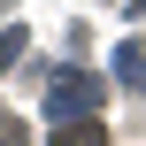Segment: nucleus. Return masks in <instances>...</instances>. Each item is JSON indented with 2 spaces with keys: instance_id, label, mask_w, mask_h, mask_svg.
Listing matches in <instances>:
<instances>
[{
  "instance_id": "f257e3e1",
  "label": "nucleus",
  "mask_w": 146,
  "mask_h": 146,
  "mask_svg": "<svg viewBox=\"0 0 146 146\" xmlns=\"http://www.w3.org/2000/svg\"><path fill=\"white\" fill-rule=\"evenodd\" d=\"M46 108H54V123H69V115H92V108H100V77H85V69H62V77H54V92H46Z\"/></svg>"
},
{
  "instance_id": "7ed1b4c3",
  "label": "nucleus",
  "mask_w": 146,
  "mask_h": 146,
  "mask_svg": "<svg viewBox=\"0 0 146 146\" xmlns=\"http://www.w3.org/2000/svg\"><path fill=\"white\" fill-rule=\"evenodd\" d=\"M54 146H108V139H100V123L85 115V123H62V131H54Z\"/></svg>"
},
{
  "instance_id": "39448f33",
  "label": "nucleus",
  "mask_w": 146,
  "mask_h": 146,
  "mask_svg": "<svg viewBox=\"0 0 146 146\" xmlns=\"http://www.w3.org/2000/svg\"><path fill=\"white\" fill-rule=\"evenodd\" d=\"M23 46H31V38H23V23H15V31H0V69H15V54H23Z\"/></svg>"
},
{
  "instance_id": "20e7f679",
  "label": "nucleus",
  "mask_w": 146,
  "mask_h": 146,
  "mask_svg": "<svg viewBox=\"0 0 146 146\" xmlns=\"http://www.w3.org/2000/svg\"><path fill=\"white\" fill-rule=\"evenodd\" d=\"M0 146H31V131H23V115H8V100H0Z\"/></svg>"
},
{
  "instance_id": "f03ea898",
  "label": "nucleus",
  "mask_w": 146,
  "mask_h": 146,
  "mask_svg": "<svg viewBox=\"0 0 146 146\" xmlns=\"http://www.w3.org/2000/svg\"><path fill=\"white\" fill-rule=\"evenodd\" d=\"M115 77H123V92H146V54L139 46H115Z\"/></svg>"
}]
</instances>
